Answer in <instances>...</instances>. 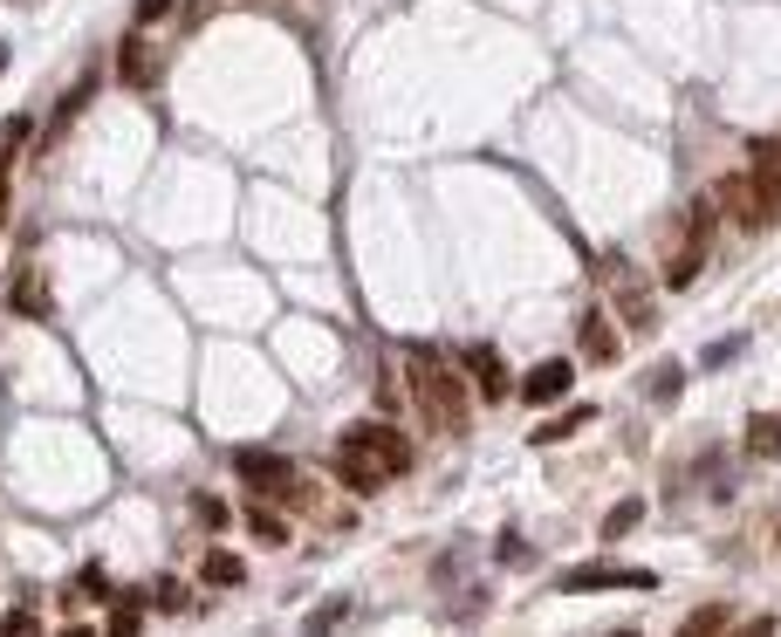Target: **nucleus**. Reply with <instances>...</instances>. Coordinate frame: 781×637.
<instances>
[{
  "label": "nucleus",
  "mask_w": 781,
  "mask_h": 637,
  "mask_svg": "<svg viewBox=\"0 0 781 637\" xmlns=\"http://www.w3.org/2000/svg\"><path fill=\"white\" fill-rule=\"evenodd\" d=\"M117 76L131 83V89H159L165 62H159V48H151L144 35H123V48H117Z\"/></svg>",
  "instance_id": "nucleus-7"
},
{
  "label": "nucleus",
  "mask_w": 781,
  "mask_h": 637,
  "mask_svg": "<svg viewBox=\"0 0 781 637\" xmlns=\"http://www.w3.org/2000/svg\"><path fill=\"white\" fill-rule=\"evenodd\" d=\"M28 131H35V123H28V117H8V131H0V158H8V151H14V144L28 138Z\"/></svg>",
  "instance_id": "nucleus-26"
},
{
  "label": "nucleus",
  "mask_w": 781,
  "mask_h": 637,
  "mask_svg": "<svg viewBox=\"0 0 781 637\" xmlns=\"http://www.w3.org/2000/svg\"><path fill=\"white\" fill-rule=\"evenodd\" d=\"M14 309L28 315V323H48V281L42 274H21L14 281Z\"/></svg>",
  "instance_id": "nucleus-14"
},
{
  "label": "nucleus",
  "mask_w": 781,
  "mask_h": 637,
  "mask_svg": "<svg viewBox=\"0 0 781 637\" xmlns=\"http://www.w3.org/2000/svg\"><path fill=\"white\" fill-rule=\"evenodd\" d=\"M562 590H570V596H589V590H659V576H651V569L589 562V569H570V576H562Z\"/></svg>",
  "instance_id": "nucleus-5"
},
{
  "label": "nucleus",
  "mask_w": 781,
  "mask_h": 637,
  "mask_svg": "<svg viewBox=\"0 0 781 637\" xmlns=\"http://www.w3.org/2000/svg\"><path fill=\"white\" fill-rule=\"evenodd\" d=\"M336 445H350V453H364V460H378L391 481L404 466H412V439H404L398 425H384V419H364V425H343V439Z\"/></svg>",
  "instance_id": "nucleus-2"
},
{
  "label": "nucleus",
  "mask_w": 781,
  "mask_h": 637,
  "mask_svg": "<svg viewBox=\"0 0 781 637\" xmlns=\"http://www.w3.org/2000/svg\"><path fill=\"white\" fill-rule=\"evenodd\" d=\"M343 611H350V603H343V596L316 603V611H308V630H329V624H343Z\"/></svg>",
  "instance_id": "nucleus-24"
},
{
  "label": "nucleus",
  "mask_w": 781,
  "mask_h": 637,
  "mask_svg": "<svg viewBox=\"0 0 781 637\" xmlns=\"http://www.w3.org/2000/svg\"><path fill=\"white\" fill-rule=\"evenodd\" d=\"M404 377H412V398H419L432 432H466L474 425V391H466V377L453 364H440L432 349H412V357H404Z\"/></svg>",
  "instance_id": "nucleus-1"
},
{
  "label": "nucleus",
  "mask_w": 781,
  "mask_h": 637,
  "mask_svg": "<svg viewBox=\"0 0 781 637\" xmlns=\"http://www.w3.org/2000/svg\"><path fill=\"white\" fill-rule=\"evenodd\" d=\"M8 55H14V48H8V42H0V76H8Z\"/></svg>",
  "instance_id": "nucleus-29"
},
{
  "label": "nucleus",
  "mask_w": 781,
  "mask_h": 637,
  "mask_svg": "<svg viewBox=\"0 0 781 637\" xmlns=\"http://www.w3.org/2000/svg\"><path fill=\"white\" fill-rule=\"evenodd\" d=\"M720 624H734V603H706V611L685 617V630H720Z\"/></svg>",
  "instance_id": "nucleus-21"
},
{
  "label": "nucleus",
  "mask_w": 781,
  "mask_h": 637,
  "mask_svg": "<svg viewBox=\"0 0 781 637\" xmlns=\"http://www.w3.org/2000/svg\"><path fill=\"white\" fill-rule=\"evenodd\" d=\"M459 370L474 377V391H480V398H508V385H514V377H508V364H501V349H487V343H474V349H466V357H459Z\"/></svg>",
  "instance_id": "nucleus-8"
},
{
  "label": "nucleus",
  "mask_w": 781,
  "mask_h": 637,
  "mask_svg": "<svg viewBox=\"0 0 781 637\" xmlns=\"http://www.w3.org/2000/svg\"><path fill=\"white\" fill-rule=\"evenodd\" d=\"M193 515H199V528H234V507L220 494H193Z\"/></svg>",
  "instance_id": "nucleus-19"
},
{
  "label": "nucleus",
  "mask_w": 781,
  "mask_h": 637,
  "mask_svg": "<svg viewBox=\"0 0 781 637\" xmlns=\"http://www.w3.org/2000/svg\"><path fill=\"white\" fill-rule=\"evenodd\" d=\"M583 425H589V404L562 411V419H542L535 432H528V445H555V439H570V432H583Z\"/></svg>",
  "instance_id": "nucleus-15"
},
{
  "label": "nucleus",
  "mask_w": 781,
  "mask_h": 637,
  "mask_svg": "<svg viewBox=\"0 0 781 637\" xmlns=\"http://www.w3.org/2000/svg\"><path fill=\"white\" fill-rule=\"evenodd\" d=\"M747 460H781V419H774V411L747 419Z\"/></svg>",
  "instance_id": "nucleus-11"
},
{
  "label": "nucleus",
  "mask_w": 781,
  "mask_h": 637,
  "mask_svg": "<svg viewBox=\"0 0 781 637\" xmlns=\"http://www.w3.org/2000/svg\"><path fill=\"white\" fill-rule=\"evenodd\" d=\"M110 637H138V596H117V611H110Z\"/></svg>",
  "instance_id": "nucleus-22"
},
{
  "label": "nucleus",
  "mask_w": 781,
  "mask_h": 637,
  "mask_svg": "<svg viewBox=\"0 0 781 637\" xmlns=\"http://www.w3.org/2000/svg\"><path fill=\"white\" fill-rule=\"evenodd\" d=\"M199 583H206V590H240L247 569H240V555H220V549H213V555L199 562Z\"/></svg>",
  "instance_id": "nucleus-13"
},
{
  "label": "nucleus",
  "mask_w": 781,
  "mask_h": 637,
  "mask_svg": "<svg viewBox=\"0 0 781 637\" xmlns=\"http://www.w3.org/2000/svg\"><path fill=\"white\" fill-rule=\"evenodd\" d=\"M570 385H576V364L570 357H549V364H535V370L521 377V398L528 404H549V398H562Z\"/></svg>",
  "instance_id": "nucleus-10"
},
{
  "label": "nucleus",
  "mask_w": 781,
  "mask_h": 637,
  "mask_svg": "<svg viewBox=\"0 0 781 637\" xmlns=\"http://www.w3.org/2000/svg\"><path fill=\"white\" fill-rule=\"evenodd\" d=\"M89 97H97V76H83V83L69 89V97H62V110L48 117V138H55V131H69V123H76V110H83Z\"/></svg>",
  "instance_id": "nucleus-17"
},
{
  "label": "nucleus",
  "mask_w": 781,
  "mask_h": 637,
  "mask_svg": "<svg viewBox=\"0 0 781 637\" xmlns=\"http://www.w3.org/2000/svg\"><path fill=\"white\" fill-rule=\"evenodd\" d=\"M172 8H178V0H138V8H131V21H138V28H159Z\"/></svg>",
  "instance_id": "nucleus-23"
},
{
  "label": "nucleus",
  "mask_w": 781,
  "mask_h": 637,
  "mask_svg": "<svg viewBox=\"0 0 781 637\" xmlns=\"http://www.w3.org/2000/svg\"><path fill=\"white\" fill-rule=\"evenodd\" d=\"M576 349H583V364H597V370H604V364L623 357V330L610 323L604 309H583V315H576Z\"/></svg>",
  "instance_id": "nucleus-4"
},
{
  "label": "nucleus",
  "mask_w": 781,
  "mask_h": 637,
  "mask_svg": "<svg viewBox=\"0 0 781 637\" xmlns=\"http://www.w3.org/2000/svg\"><path fill=\"white\" fill-rule=\"evenodd\" d=\"M761 179H755V227H781V144H755Z\"/></svg>",
  "instance_id": "nucleus-6"
},
{
  "label": "nucleus",
  "mask_w": 781,
  "mask_h": 637,
  "mask_svg": "<svg viewBox=\"0 0 781 637\" xmlns=\"http://www.w3.org/2000/svg\"><path fill=\"white\" fill-rule=\"evenodd\" d=\"M336 481L350 487L357 500H370V494H384V481H391V473H384L378 460H364V453H350V445H336Z\"/></svg>",
  "instance_id": "nucleus-9"
},
{
  "label": "nucleus",
  "mask_w": 781,
  "mask_h": 637,
  "mask_svg": "<svg viewBox=\"0 0 781 637\" xmlns=\"http://www.w3.org/2000/svg\"><path fill=\"white\" fill-rule=\"evenodd\" d=\"M83 596H117V583L104 576V569H97V562H89V569H83Z\"/></svg>",
  "instance_id": "nucleus-25"
},
{
  "label": "nucleus",
  "mask_w": 781,
  "mask_h": 637,
  "mask_svg": "<svg viewBox=\"0 0 781 637\" xmlns=\"http://www.w3.org/2000/svg\"><path fill=\"white\" fill-rule=\"evenodd\" d=\"M0 227H8V185H0Z\"/></svg>",
  "instance_id": "nucleus-28"
},
{
  "label": "nucleus",
  "mask_w": 781,
  "mask_h": 637,
  "mask_svg": "<svg viewBox=\"0 0 781 637\" xmlns=\"http://www.w3.org/2000/svg\"><path fill=\"white\" fill-rule=\"evenodd\" d=\"M679 385H685L679 370H659V377H651V398H665V404H672V398H679Z\"/></svg>",
  "instance_id": "nucleus-27"
},
{
  "label": "nucleus",
  "mask_w": 781,
  "mask_h": 637,
  "mask_svg": "<svg viewBox=\"0 0 781 637\" xmlns=\"http://www.w3.org/2000/svg\"><path fill=\"white\" fill-rule=\"evenodd\" d=\"M247 535H254L261 549H281V541H289V521H281L268 500H254V507H247Z\"/></svg>",
  "instance_id": "nucleus-12"
},
{
  "label": "nucleus",
  "mask_w": 781,
  "mask_h": 637,
  "mask_svg": "<svg viewBox=\"0 0 781 637\" xmlns=\"http://www.w3.org/2000/svg\"><path fill=\"white\" fill-rule=\"evenodd\" d=\"M740 349H747V336H720V343H706V349H699V364H706V370H727Z\"/></svg>",
  "instance_id": "nucleus-20"
},
{
  "label": "nucleus",
  "mask_w": 781,
  "mask_h": 637,
  "mask_svg": "<svg viewBox=\"0 0 781 637\" xmlns=\"http://www.w3.org/2000/svg\"><path fill=\"white\" fill-rule=\"evenodd\" d=\"M699 261H706V234H685V253H679V261H672V289H685V281H693L699 274Z\"/></svg>",
  "instance_id": "nucleus-18"
},
{
  "label": "nucleus",
  "mask_w": 781,
  "mask_h": 637,
  "mask_svg": "<svg viewBox=\"0 0 781 637\" xmlns=\"http://www.w3.org/2000/svg\"><path fill=\"white\" fill-rule=\"evenodd\" d=\"M234 473H240L254 494H289V481H295V466L281 460V453H268V445H240V453H234Z\"/></svg>",
  "instance_id": "nucleus-3"
},
{
  "label": "nucleus",
  "mask_w": 781,
  "mask_h": 637,
  "mask_svg": "<svg viewBox=\"0 0 781 637\" xmlns=\"http://www.w3.org/2000/svg\"><path fill=\"white\" fill-rule=\"evenodd\" d=\"M638 521H644V500L631 494V500H617V507H610V515L597 521V535H604V541H623V535H631Z\"/></svg>",
  "instance_id": "nucleus-16"
}]
</instances>
